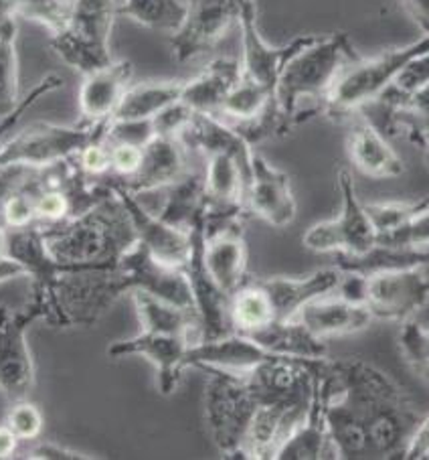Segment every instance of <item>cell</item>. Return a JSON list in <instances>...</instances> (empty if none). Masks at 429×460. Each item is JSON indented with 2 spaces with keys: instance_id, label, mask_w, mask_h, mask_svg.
Instances as JSON below:
<instances>
[{
  "instance_id": "cell-37",
  "label": "cell",
  "mask_w": 429,
  "mask_h": 460,
  "mask_svg": "<svg viewBox=\"0 0 429 460\" xmlns=\"http://www.w3.org/2000/svg\"><path fill=\"white\" fill-rule=\"evenodd\" d=\"M276 96L259 84H253L248 77H240V82L223 102L219 118H223L229 124H245L259 118L272 104Z\"/></svg>"
},
{
  "instance_id": "cell-50",
  "label": "cell",
  "mask_w": 429,
  "mask_h": 460,
  "mask_svg": "<svg viewBox=\"0 0 429 460\" xmlns=\"http://www.w3.org/2000/svg\"><path fill=\"white\" fill-rule=\"evenodd\" d=\"M403 3L407 6L409 17L421 29V33L429 37V0H403Z\"/></svg>"
},
{
  "instance_id": "cell-49",
  "label": "cell",
  "mask_w": 429,
  "mask_h": 460,
  "mask_svg": "<svg viewBox=\"0 0 429 460\" xmlns=\"http://www.w3.org/2000/svg\"><path fill=\"white\" fill-rule=\"evenodd\" d=\"M403 460H421L429 458V414L419 418L416 430L411 432L407 444L403 448Z\"/></svg>"
},
{
  "instance_id": "cell-14",
  "label": "cell",
  "mask_w": 429,
  "mask_h": 460,
  "mask_svg": "<svg viewBox=\"0 0 429 460\" xmlns=\"http://www.w3.org/2000/svg\"><path fill=\"white\" fill-rule=\"evenodd\" d=\"M205 237H206V213L197 221L190 229V256L187 264L182 266V272L187 276L190 295H193L195 313L201 323V339L209 341L223 337L232 332V321H229V303L232 296H227L223 288L209 272L205 261Z\"/></svg>"
},
{
  "instance_id": "cell-9",
  "label": "cell",
  "mask_w": 429,
  "mask_h": 460,
  "mask_svg": "<svg viewBox=\"0 0 429 460\" xmlns=\"http://www.w3.org/2000/svg\"><path fill=\"white\" fill-rule=\"evenodd\" d=\"M337 181L340 191L338 216L310 226L302 235V243L316 253H363L377 243L379 234L356 193L353 171L340 166Z\"/></svg>"
},
{
  "instance_id": "cell-54",
  "label": "cell",
  "mask_w": 429,
  "mask_h": 460,
  "mask_svg": "<svg viewBox=\"0 0 429 460\" xmlns=\"http://www.w3.org/2000/svg\"><path fill=\"white\" fill-rule=\"evenodd\" d=\"M427 163H429V156H427Z\"/></svg>"
},
{
  "instance_id": "cell-27",
  "label": "cell",
  "mask_w": 429,
  "mask_h": 460,
  "mask_svg": "<svg viewBox=\"0 0 429 460\" xmlns=\"http://www.w3.org/2000/svg\"><path fill=\"white\" fill-rule=\"evenodd\" d=\"M241 63L240 59L219 58L213 59L201 74L185 82L180 102L197 114L219 116L223 102L240 82Z\"/></svg>"
},
{
  "instance_id": "cell-19",
  "label": "cell",
  "mask_w": 429,
  "mask_h": 460,
  "mask_svg": "<svg viewBox=\"0 0 429 460\" xmlns=\"http://www.w3.org/2000/svg\"><path fill=\"white\" fill-rule=\"evenodd\" d=\"M280 353L266 349L256 339L243 332L232 331L223 337L197 341L187 353V367L197 369H221L229 374H248L258 365L276 359Z\"/></svg>"
},
{
  "instance_id": "cell-38",
  "label": "cell",
  "mask_w": 429,
  "mask_h": 460,
  "mask_svg": "<svg viewBox=\"0 0 429 460\" xmlns=\"http://www.w3.org/2000/svg\"><path fill=\"white\" fill-rule=\"evenodd\" d=\"M429 205V195L419 201H389V203H364L369 217L375 226L377 234H387L391 229L403 226L405 221L416 217L419 211H424Z\"/></svg>"
},
{
  "instance_id": "cell-29",
  "label": "cell",
  "mask_w": 429,
  "mask_h": 460,
  "mask_svg": "<svg viewBox=\"0 0 429 460\" xmlns=\"http://www.w3.org/2000/svg\"><path fill=\"white\" fill-rule=\"evenodd\" d=\"M130 295L142 331L182 335L193 339L195 343L201 339V323L193 308L179 306L146 292H130Z\"/></svg>"
},
{
  "instance_id": "cell-28",
  "label": "cell",
  "mask_w": 429,
  "mask_h": 460,
  "mask_svg": "<svg viewBox=\"0 0 429 460\" xmlns=\"http://www.w3.org/2000/svg\"><path fill=\"white\" fill-rule=\"evenodd\" d=\"M316 458H337L332 448L328 422H327V402L314 379L312 403L304 418L284 447L277 452L276 460H316Z\"/></svg>"
},
{
  "instance_id": "cell-24",
  "label": "cell",
  "mask_w": 429,
  "mask_h": 460,
  "mask_svg": "<svg viewBox=\"0 0 429 460\" xmlns=\"http://www.w3.org/2000/svg\"><path fill=\"white\" fill-rule=\"evenodd\" d=\"M340 276L343 274L335 266L316 270L306 276H269V279H259L258 282L272 300L277 321H290L302 306L324 295H332L338 288Z\"/></svg>"
},
{
  "instance_id": "cell-47",
  "label": "cell",
  "mask_w": 429,
  "mask_h": 460,
  "mask_svg": "<svg viewBox=\"0 0 429 460\" xmlns=\"http://www.w3.org/2000/svg\"><path fill=\"white\" fill-rule=\"evenodd\" d=\"M109 150H112V177L128 179L136 174L144 148L134 145H109Z\"/></svg>"
},
{
  "instance_id": "cell-51",
  "label": "cell",
  "mask_w": 429,
  "mask_h": 460,
  "mask_svg": "<svg viewBox=\"0 0 429 460\" xmlns=\"http://www.w3.org/2000/svg\"><path fill=\"white\" fill-rule=\"evenodd\" d=\"M19 438L9 426L0 424V460L4 458H13L14 452L19 448Z\"/></svg>"
},
{
  "instance_id": "cell-26",
  "label": "cell",
  "mask_w": 429,
  "mask_h": 460,
  "mask_svg": "<svg viewBox=\"0 0 429 460\" xmlns=\"http://www.w3.org/2000/svg\"><path fill=\"white\" fill-rule=\"evenodd\" d=\"M179 140L182 142V146L197 150L203 156L229 155L240 163V166L251 181V161L256 150L241 137L240 130L233 124L223 120V118L211 114H195Z\"/></svg>"
},
{
  "instance_id": "cell-53",
  "label": "cell",
  "mask_w": 429,
  "mask_h": 460,
  "mask_svg": "<svg viewBox=\"0 0 429 460\" xmlns=\"http://www.w3.org/2000/svg\"><path fill=\"white\" fill-rule=\"evenodd\" d=\"M61 3H71V0H61Z\"/></svg>"
},
{
  "instance_id": "cell-23",
  "label": "cell",
  "mask_w": 429,
  "mask_h": 460,
  "mask_svg": "<svg viewBox=\"0 0 429 460\" xmlns=\"http://www.w3.org/2000/svg\"><path fill=\"white\" fill-rule=\"evenodd\" d=\"M134 67L130 61L114 59L106 67L83 75L77 93L79 114L87 122H108L132 85Z\"/></svg>"
},
{
  "instance_id": "cell-11",
  "label": "cell",
  "mask_w": 429,
  "mask_h": 460,
  "mask_svg": "<svg viewBox=\"0 0 429 460\" xmlns=\"http://www.w3.org/2000/svg\"><path fill=\"white\" fill-rule=\"evenodd\" d=\"M109 282H112L116 298H120L126 292H146V295L195 311L193 295H190L182 268L162 264L138 242L124 253L118 266L109 272Z\"/></svg>"
},
{
  "instance_id": "cell-41",
  "label": "cell",
  "mask_w": 429,
  "mask_h": 460,
  "mask_svg": "<svg viewBox=\"0 0 429 460\" xmlns=\"http://www.w3.org/2000/svg\"><path fill=\"white\" fill-rule=\"evenodd\" d=\"M4 424L17 434L19 440H37L43 432V414L35 403L29 400H21L11 403L9 414L4 418Z\"/></svg>"
},
{
  "instance_id": "cell-42",
  "label": "cell",
  "mask_w": 429,
  "mask_h": 460,
  "mask_svg": "<svg viewBox=\"0 0 429 460\" xmlns=\"http://www.w3.org/2000/svg\"><path fill=\"white\" fill-rule=\"evenodd\" d=\"M59 87H63V77L57 75V74L45 75L41 82H37L33 87H31V92L22 96L19 108L14 110V112H11L9 116L0 118V146L4 145V140H6V137H9V132L14 128V126L19 124V120H21L22 116H25L27 110L33 108L39 100H41L43 96H47V93L57 92Z\"/></svg>"
},
{
  "instance_id": "cell-16",
  "label": "cell",
  "mask_w": 429,
  "mask_h": 460,
  "mask_svg": "<svg viewBox=\"0 0 429 460\" xmlns=\"http://www.w3.org/2000/svg\"><path fill=\"white\" fill-rule=\"evenodd\" d=\"M195 341L182 335H164V332L140 331L130 339L116 341L108 347V357L124 359L140 355L154 365L158 374V390L162 395H172L180 384L182 371L187 369V353Z\"/></svg>"
},
{
  "instance_id": "cell-46",
  "label": "cell",
  "mask_w": 429,
  "mask_h": 460,
  "mask_svg": "<svg viewBox=\"0 0 429 460\" xmlns=\"http://www.w3.org/2000/svg\"><path fill=\"white\" fill-rule=\"evenodd\" d=\"M425 84H429V51L411 59L391 87L401 93H411L419 90V87H424Z\"/></svg>"
},
{
  "instance_id": "cell-43",
  "label": "cell",
  "mask_w": 429,
  "mask_h": 460,
  "mask_svg": "<svg viewBox=\"0 0 429 460\" xmlns=\"http://www.w3.org/2000/svg\"><path fill=\"white\" fill-rule=\"evenodd\" d=\"M154 137V120H108L106 126V140L109 145H134L144 148Z\"/></svg>"
},
{
  "instance_id": "cell-35",
  "label": "cell",
  "mask_w": 429,
  "mask_h": 460,
  "mask_svg": "<svg viewBox=\"0 0 429 460\" xmlns=\"http://www.w3.org/2000/svg\"><path fill=\"white\" fill-rule=\"evenodd\" d=\"M185 14V0H118V17L171 37L180 29Z\"/></svg>"
},
{
  "instance_id": "cell-6",
  "label": "cell",
  "mask_w": 429,
  "mask_h": 460,
  "mask_svg": "<svg viewBox=\"0 0 429 460\" xmlns=\"http://www.w3.org/2000/svg\"><path fill=\"white\" fill-rule=\"evenodd\" d=\"M4 256L17 261L31 279V303H35L43 313V321L53 327H69L67 316L59 303V284L63 276L82 270H103L85 264H66L53 256L47 248L43 229L39 224L4 229Z\"/></svg>"
},
{
  "instance_id": "cell-15",
  "label": "cell",
  "mask_w": 429,
  "mask_h": 460,
  "mask_svg": "<svg viewBox=\"0 0 429 460\" xmlns=\"http://www.w3.org/2000/svg\"><path fill=\"white\" fill-rule=\"evenodd\" d=\"M241 31V75L251 79L253 84H259L276 96V87L280 82V75L293 55L304 49L314 41L318 35H302L292 39L285 45L267 43L261 35L258 25V9L253 0H248L240 17Z\"/></svg>"
},
{
  "instance_id": "cell-31",
  "label": "cell",
  "mask_w": 429,
  "mask_h": 460,
  "mask_svg": "<svg viewBox=\"0 0 429 460\" xmlns=\"http://www.w3.org/2000/svg\"><path fill=\"white\" fill-rule=\"evenodd\" d=\"M427 264L429 258L425 253L407 248H395V245L381 242L363 253H337V268L340 272L359 276L393 272V270L403 268H425Z\"/></svg>"
},
{
  "instance_id": "cell-10",
  "label": "cell",
  "mask_w": 429,
  "mask_h": 460,
  "mask_svg": "<svg viewBox=\"0 0 429 460\" xmlns=\"http://www.w3.org/2000/svg\"><path fill=\"white\" fill-rule=\"evenodd\" d=\"M37 321H43V313L31 300L22 308L0 305V394L9 403L29 400L35 387L27 331Z\"/></svg>"
},
{
  "instance_id": "cell-20",
  "label": "cell",
  "mask_w": 429,
  "mask_h": 460,
  "mask_svg": "<svg viewBox=\"0 0 429 460\" xmlns=\"http://www.w3.org/2000/svg\"><path fill=\"white\" fill-rule=\"evenodd\" d=\"M187 148L179 138L156 137L144 146L142 164L128 179H116L118 185L134 195H144L150 191H161L177 182L182 174H187Z\"/></svg>"
},
{
  "instance_id": "cell-25",
  "label": "cell",
  "mask_w": 429,
  "mask_h": 460,
  "mask_svg": "<svg viewBox=\"0 0 429 460\" xmlns=\"http://www.w3.org/2000/svg\"><path fill=\"white\" fill-rule=\"evenodd\" d=\"M205 261L214 282L227 296H233L248 282V243L241 224L206 232Z\"/></svg>"
},
{
  "instance_id": "cell-13",
  "label": "cell",
  "mask_w": 429,
  "mask_h": 460,
  "mask_svg": "<svg viewBox=\"0 0 429 460\" xmlns=\"http://www.w3.org/2000/svg\"><path fill=\"white\" fill-rule=\"evenodd\" d=\"M248 0H185L187 14L171 39L174 59L185 63L211 51L240 17Z\"/></svg>"
},
{
  "instance_id": "cell-39",
  "label": "cell",
  "mask_w": 429,
  "mask_h": 460,
  "mask_svg": "<svg viewBox=\"0 0 429 460\" xmlns=\"http://www.w3.org/2000/svg\"><path fill=\"white\" fill-rule=\"evenodd\" d=\"M401 324L403 327L399 331V347L405 361L429 384V329L421 327L413 319Z\"/></svg>"
},
{
  "instance_id": "cell-4",
  "label": "cell",
  "mask_w": 429,
  "mask_h": 460,
  "mask_svg": "<svg viewBox=\"0 0 429 460\" xmlns=\"http://www.w3.org/2000/svg\"><path fill=\"white\" fill-rule=\"evenodd\" d=\"M429 51V37H421L409 45L387 49L369 59H356L332 85L322 112L335 120H348L383 96L395 84L411 59Z\"/></svg>"
},
{
  "instance_id": "cell-40",
  "label": "cell",
  "mask_w": 429,
  "mask_h": 460,
  "mask_svg": "<svg viewBox=\"0 0 429 460\" xmlns=\"http://www.w3.org/2000/svg\"><path fill=\"white\" fill-rule=\"evenodd\" d=\"M377 242L395 245V248L416 250L429 258V205L424 211H419L416 217L405 221L403 226L381 234Z\"/></svg>"
},
{
  "instance_id": "cell-1",
  "label": "cell",
  "mask_w": 429,
  "mask_h": 460,
  "mask_svg": "<svg viewBox=\"0 0 429 460\" xmlns=\"http://www.w3.org/2000/svg\"><path fill=\"white\" fill-rule=\"evenodd\" d=\"M316 382L337 458H401L419 414L391 376L359 357H324Z\"/></svg>"
},
{
  "instance_id": "cell-34",
  "label": "cell",
  "mask_w": 429,
  "mask_h": 460,
  "mask_svg": "<svg viewBox=\"0 0 429 460\" xmlns=\"http://www.w3.org/2000/svg\"><path fill=\"white\" fill-rule=\"evenodd\" d=\"M251 337L266 349H269V351L280 355L302 357V359H322V357H328L324 341H318L316 337L310 335V332L293 319L276 321Z\"/></svg>"
},
{
  "instance_id": "cell-2",
  "label": "cell",
  "mask_w": 429,
  "mask_h": 460,
  "mask_svg": "<svg viewBox=\"0 0 429 460\" xmlns=\"http://www.w3.org/2000/svg\"><path fill=\"white\" fill-rule=\"evenodd\" d=\"M41 229L47 248L59 261L103 270L116 268L124 253L138 242L128 211L114 189L87 211L61 224L41 226Z\"/></svg>"
},
{
  "instance_id": "cell-32",
  "label": "cell",
  "mask_w": 429,
  "mask_h": 460,
  "mask_svg": "<svg viewBox=\"0 0 429 460\" xmlns=\"http://www.w3.org/2000/svg\"><path fill=\"white\" fill-rule=\"evenodd\" d=\"M164 191V203L156 216L182 232H190L206 213L203 177L197 172H187Z\"/></svg>"
},
{
  "instance_id": "cell-21",
  "label": "cell",
  "mask_w": 429,
  "mask_h": 460,
  "mask_svg": "<svg viewBox=\"0 0 429 460\" xmlns=\"http://www.w3.org/2000/svg\"><path fill=\"white\" fill-rule=\"evenodd\" d=\"M293 321H298L318 341H328L361 332L375 319H372L369 308L361 303H355V300L340 295H324L302 306Z\"/></svg>"
},
{
  "instance_id": "cell-7",
  "label": "cell",
  "mask_w": 429,
  "mask_h": 460,
  "mask_svg": "<svg viewBox=\"0 0 429 460\" xmlns=\"http://www.w3.org/2000/svg\"><path fill=\"white\" fill-rule=\"evenodd\" d=\"M108 122H35L0 146V172L9 169H49L75 158L90 142L106 137Z\"/></svg>"
},
{
  "instance_id": "cell-3",
  "label": "cell",
  "mask_w": 429,
  "mask_h": 460,
  "mask_svg": "<svg viewBox=\"0 0 429 460\" xmlns=\"http://www.w3.org/2000/svg\"><path fill=\"white\" fill-rule=\"evenodd\" d=\"M359 59L353 43L343 33L320 35L285 63L276 87V106L284 122L292 126L306 120L302 104L314 102L318 112L340 74Z\"/></svg>"
},
{
  "instance_id": "cell-36",
  "label": "cell",
  "mask_w": 429,
  "mask_h": 460,
  "mask_svg": "<svg viewBox=\"0 0 429 460\" xmlns=\"http://www.w3.org/2000/svg\"><path fill=\"white\" fill-rule=\"evenodd\" d=\"M19 22L9 19L0 25V118L9 116L21 104L19 92Z\"/></svg>"
},
{
  "instance_id": "cell-22",
  "label": "cell",
  "mask_w": 429,
  "mask_h": 460,
  "mask_svg": "<svg viewBox=\"0 0 429 460\" xmlns=\"http://www.w3.org/2000/svg\"><path fill=\"white\" fill-rule=\"evenodd\" d=\"M346 153L348 161L364 177L393 179L405 171L401 156L389 145V138L363 112L351 118Z\"/></svg>"
},
{
  "instance_id": "cell-17",
  "label": "cell",
  "mask_w": 429,
  "mask_h": 460,
  "mask_svg": "<svg viewBox=\"0 0 429 460\" xmlns=\"http://www.w3.org/2000/svg\"><path fill=\"white\" fill-rule=\"evenodd\" d=\"M109 185L120 197L124 209L128 211L130 221L134 226V232H136L138 243L144 245V248L153 253L156 260H161L162 264H169L174 268H182L187 264L190 256V232H182V229L166 224L156 213L148 211L144 205L140 203L138 195L126 191L124 187L118 185V182L108 177Z\"/></svg>"
},
{
  "instance_id": "cell-45",
  "label": "cell",
  "mask_w": 429,
  "mask_h": 460,
  "mask_svg": "<svg viewBox=\"0 0 429 460\" xmlns=\"http://www.w3.org/2000/svg\"><path fill=\"white\" fill-rule=\"evenodd\" d=\"M193 112L187 104H182L179 100L177 104H172L164 110V112L154 118V128L158 137H171V138H180V134L185 132L187 126L193 120Z\"/></svg>"
},
{
  "instance_id": "cell-44",
  "label": "cell",
  "mask_w": 429,
  "mask_h": 460,
  "mask_svg": "<svg viewBox=\"0 0 429 460\" xmlns=\"http://www.w3.org/2000/svg\"><path fill=\"white\" fill-rule=\"evenodd\" d=\"M75 161L79 169L92 179H106L112 174V150H109V142L106 140V137L90 142L75 156Z\"/></svg>"
},
{
  "instance_id": "cell-30",
  "label": "cell",
  "mask_w": 429,
  "mask_h": 460,
  "mask_svg": "<svg viewBox=\"0 0 429 460\" xmlns=\"http://www.w3.org/2000/svg\"><path fill=\"white\" fill-rule=\"evenodd\" d=\"M182 79H156L132 84L109 120H154L182 96Z\"/></svg>"
},
{
  "instance_id": "cell-33",
  "label": "cell",
  "mask_w": 429,
  "mask_h": 460,
  "mask_svg": "<svg viewBox=\"0 0 429 460\" xmlns=\"http://www.w3.org/2000/svg\"><path fill=\"white\" fill-rule=\"evenodd\" d=\"M229 321H232L233 331L250 337L277 321L272 300L258 280H248L232 296Z\"/></svg>"
},
{
  "instance_id": "cell-5",
  "label": "cell",
  "mask_w": 429,
  "mask_h": 460,
  "mask_svg": "<svg viewBox=\"0 0 429 460\" xmlns=\"http://www.w3.org/2000/svg\"><path fill=\"white\" fill-rule=\"evenodd\" d=\"M118 0H71L67 25L53 33L49 47L77 74L87 75L112 63V31Z\"/></svg>"
},
{
  "instance_id": "cell-18",
  "label": "cell",
  "mask_w": 429,
  "mask_h": 460,
  "mask_svg": "<svg viewBox=\"0 0 429 460\" xmlns=\"http://www.w3.org/2000/svg\"><path fill=\"white\" fill-rule=\"evenodd\" d=\"M248 211L253 216L264 219L266 224L274 227H285L296 219L298 203L292 191V179L267 163L264 156L253 153L251 161V181L245 197Z\"/></svg>"
},
{
  "instance_id": "cell-48",
  "label": "cell",
  "mask_w": 429,
  "mask_h": 460,
  "mask_svg": "<svg viewBox=\"0 0 429 460\" xmlns=\"http://www.w3.org/2000/svg\"><path fill=\"white\" fill-rule=\"evenodd\" d=\"M25 458H31V460H90L93 456L83 455V452H79V450H71L57 442L43 440V442L33 444V447H31L25 455Z\"/></svg>"
},
{
  "instance_id": "cell-12",
  "label": "cell",
  "mask_w": 429,
  "mask_h": 460,
  "mask_svg": "<svg viewBox=\"0 0 429 460\" xmlns=\"http://www.w3.org/2000/svg\"><path fill=\"white\" fill-rule=\"evenodd\" d=\"M361 303L369 308L372 319L411 321L429 305V276L424 268L363 276Z\"/></svg>"
},
{
  "instance_id": "cell-8",
  "label": "cell",
  "mask_w": 429,
  "mask_h": 460,
  "mask_svg": "<svg viewBox=\"0 0 429 460\" xmlns=\"http://www.w3.org/2000/svg\"><path fill=\"white\" fill-rule=\"evenodd\" d=\"M205 422L214 447L225 458H240L245 436L259 408L248 379L221 369H205Z\"/></svg>"
},
{
  "instance_id": "cell-52",
  "label": "cell",
  "mask_w": 429,
  "mask_h": 460,
  "mask_svg": "<svg viewBox=\"0 0 429 460\" xmlns=\"http://www.w3.org/2000/svg\"><path fill=\"white\" fill-rule=\"evenodd\" d=\"M22 276H25L22 266L17 264L14 260H11L9 256H4V253H0V284L14 279H22Z\"/></svg>"
}]
</instances>
